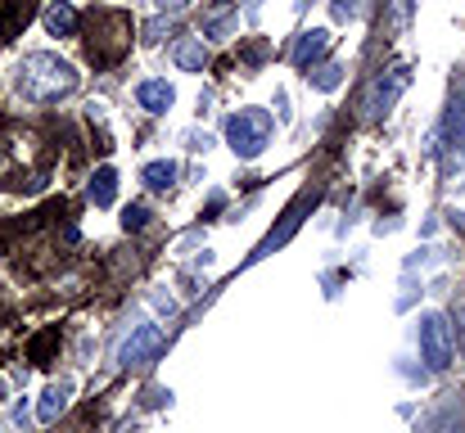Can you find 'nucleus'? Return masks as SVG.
<instances>
[{
    "label": "nucleus",
    "instance_id": "f8f14e48",
    "mask_svg": "<svg viewBox=\"0 0 465 433\" xmlns=\"http://www.w3.org/2000/svg\"><path fill=\"white\" fill-rule=\"evenodd\" d=\"M68 393H73L68 384H50V389L41 393V407H36V420H41V425H54V420L64 416V407H68Z\"/></svg>",
    "mask_w": 465,
    "mask_h": 433
},
{
    "label": "nucleus",
    "instance_id": "423d86ee",
    "mask_svg": "<svg viewBox=\"0 0 465 433\" xmlns=\"http://www.w3.org/2000/svg\"><path fill=\"white\" fill-rule=\"evenodd\" d=\"M312 203H316V194H303V199H299V203H294V208L285 212V221H281V226H276V231H272V235H267L262 244H258V253H253V262H258V258H267V253H276L281 244H290V240H294V231L303 226V212H308Z\"/></svg>",
    "mask_w": 465,
    "mask_h": 433
},
{
    "label": "nucleus",
    "instance_id": "9b49d317",
    "mask_svg": "<svg viewBox=\"0 0 465 433\" xmlns=\"http://www.w3.org/2000/svg\"><path fill=\"white\" fill-rule=\"evenodd\" d=\"M45 27H50V36H77V9L68 0H54L45 9Z\"/></svg>",
    "mask_w": 465,
    "mask_h": 433
},
{
    "label": "nucleus",
    "instance_id": "4468645a",
    "mask_svg": "<svg viewBox=\"0 0 465 433\" xmlns=\"http://www.w3.org/2000/svg\"><path fill=\"white\" fill-rule=\"evenodd\" d=\"M176 172H181V167H176L172 158H158V162H150V167L141 172V181H145L150 190H172V185H176Z\"/></svg>",
    "mask_w": 465,
    "mask_h": 433
},
{
    "label": "nucleus",
    "instance_id": "f257e3e1",
    "mask_svg": "<svg viewBox=\"0 0 465 433\" xmlns=\"http://www.w3.org/2000/svg\"><path fill=\"white\" fill-rule=\"evenodd\" d=\"M73 91H77V68H73L68 59L36 50V54H27V59L18 64V95H23V100H32V104H54V100L73 95Z\"/></svg>",
    "mask_w": 465,
    "mask_h": 433
},
{
    "label": "nucleus",
    "instance_id": "20e7f679",
    "mask_svg": "<svg viewBox=\"0 0 465 433\" xmlns=\"http://www.w3.org/2000/svg\"><path fill=\"white\" fill-rule=\"evenodd\" d=\"M420 357H425L430 370H448V361H452V320L443 311L420 316Z\"/></svg>",
    "mask_w": 465,
    "mask_h": 433
},
{
    "label": "nucleus",
    "instance_id": "aec40b11",
    "mask_svg": "<svg viewBox=\"0 0 465 433\" xmlns=\"http://www.w3.org/2000/svg\"><path fill=\"white\" fill-rule=\"evenodd\" d=\"M158 9H172V14H176V9H185V5H190V0H154Z\"/></svg>",
    "mask_w": 465,
    "mask_h": 433
},
{
    "label": "nucleus",
    "instance_id": "f3484780",
    "mask_svg": "<svg viewBox=\"0 0 465 433\" xmlns=\"http://www.w3.org/2000/svg\"><path fill=\"white\" fill-rule=\"evenodd\" d=\"M54 339H59V334H54V330H45V334L32 343V361H36V366H45V352L54 348Z\"/></svg>",
    "mask_w": 465,
    "mask_h": 433
},
{
    "label": "nucleus",
    "instance_id": "2eb2a0df",
    "mask_svg": "<svg viewBox=\"0 0 465 433\" xmlns=\"http://www.w3.org/2000/svg\"><path fill=\"white\" fill-rule=\"evenodd\" d=\"M343 82V68H334V64H325V68H316V86L321 91H334Z\"/></svg>",
    "mask_w": 465,
    "mask_h": 433
},
{
    "label": "nucleus",
    "instance_id": "39448f33",
    "mask_svg": "<svg viewBox=\"0 0 465 433\" xmlns=\"http://www.w3.org/2000/svg\"><path fill=\"white\" fill-rule=\"evenodd\" d=\"M407 82H411V68L407 64H398V68H389L375 86H371V95H366V113L371 118H380V113H389L393 104H398V95L407 91Z\"/></svg>",
    "mask_w": 465,
    "mask_h": 433
},
{
    "label": "nucleus",
    "instance_id": "f03ea898",
    "mask_svg": "<svg viewBox=\"0 0 465 433\" xmlns=\"http://www.w3.org/2000/svg\"><path fill=\"white\" fill-rule=\"evenodd\" d=\"M272 141V113L267 109H240L226 118V144L240 153V158H258Z\"/></svg>",
    "mask_w": 465,
    "mask_h": 433
},
{
    "label": "nucleus",
    "instance_id": "9d476101",
    "mask_svg": "<svg viewBox=\"0 0 465 433\" xmlns=\"http://www.w3.org/2000/svg\"><path fill=\"white\" fill-rule=\"evenodd\" d=\"M136 100H141L145 113H167L172 100H176V91H172L163 77H154V82H141V86H136Z\"/></svg>",
    "mask_w": 465,
    "mask_h": 433
},
{
    "label": "nucleus",
    "instance_id": "ddd939ff",
    "mask_svg": "<svg viewBox=\"0 0 465 433\" xmlns=\"http://www.w3.org/2000/svg\"><path fill=\"white\" fill-rule=\"evenodd\" d=\"M114 194H118V172H114V167H100L95 181H91V203H95V208H109Z\"/></svg>",
    "mask_w": 465,
    "mask_h": 433
},
{
    "label": "nucleus",
    "instance_id": "a211bd4d",
    "mask_svg": "<svg viewBox=\"0 0 465 433\" xmlns=\"http://www.w3.org/2000/svg\"><path fill=\"white\" fill-rule=\"evenodd\" d=\"M330 9H334V18H339V23H348V18H357V14H361V0H330Z\"/></svg>",
    "mask_w": 465,
    "mask_h": 433
},
{
    "label": "nucleus",
    "instance_id": "dca6fc26",
    "mask_svg": "<svg viewBox=\"0 0 465 433\" xmlns=\"http://www.w3.org/2000/svg\"><path fill=\"white\" fill-rule=\"evenodd\" d=\"M145 221H150V208H145V203H132V208H127V217H123V226H127V231H141Z\"/></svg>",
    "mask_w": 465,
    "mask_h": 433
},
{
    "label": "nucleus",
    "instance_id": "6ab92c4d",
    "mask_svg": "<svg viewBox=\"0 0 465 433\" xmlns=\"http://www.w3.org/2000/svg\"><path fill=\"white\" fill-rule=\"evenodd\" d=\"M411 5H416V0H393V23H398V27H407V18H411Z\"/></svg>",
    "mask_w": 465,
    "mask_h": 433
},
{
    "label": "nucleus",
    "instance_id": "1a4fd4ad",
    "mask_svg": "<svg viewBox=\"0 0 465 433\" xmlns=\"http://www.w3.org/2000/svg\"><path fill=\"white\" fill-rule=\"evenodd\" d=\"M325 50H330V32H325V27H312V32H303V36L294 41V64H299V68H312L316 59H325Z\"/></svg>",
    "mask_w": 465,
    "mask_h": 433
},
{
    "label": "nucleus",
    "instance_id": "0eeeda50",
    "mask_svg": "<svg viewBox=\"0 0 465 433\" xmlns=\"http://www.w3.org/2000/svg\"><path fill=\"white\" fill-rule=\"evenodd\" d=\"M158 348H163V330H158V325H141V330L123 343V366H145Z\"/></svg>",
    "mask_w": 465,
    "mask_h": 433
},
{
    "label": "nucleus",
    "instance_id": "6e6552de",
    "mask_svg": "<svg viewBox=\"0 0 465 433\" xmlns=\"http://www.w3.org/2000/svg\"><path fill=\"white\" fill-rule=\"evenodd\" d=\"M172 59H176L181 73H203V64H208V45H203V36H181V41L172 45Z\"/></svg>",
    "mask_w": 465,
    "mask_h": 433
},
{
    "label": "nucleus",
    "instance_id": "7ed1b4c3",
    "mask_svg": "<svg viewBox=\"0 0 465 433\" xmlns=\"http://www.w3.org/2000/svg\"><path fill=\"white\" fill-rule=\"evenodd\" d=\"M91 27H100V36L86 41L95 64H114V59L132 45V18H127V14H109V9H104V14L91 18Z\"/></svg>",
    "mask_w": 465,
    "mask_h": 433
}]
</instances>
